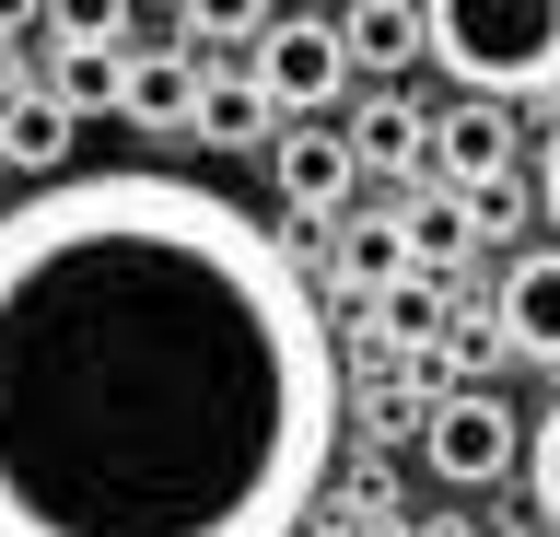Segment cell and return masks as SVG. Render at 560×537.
Masks as SVG:
<instances>
[{"label": "cell", "mask_w": 560, "mask_h": 537, "mask_svg": "<svg viewBox=\"0 0 560 537\" xmlns=\"http://www.w3.org/2000/svg\"><path fill=\"white\" fill-rule=\"evenodd\" d=\"M339 47L374 59V71H397V59L432 47V12H409V0H362V12H339Z\"/></svg>", "instance_id": "9"}, {"label": "cell", "mask_w": 560, "mask_h": 537, "mask_svg": "<svg viewBox=\"0 0 560 537\" xmlns=\"http://www.w3.org/2000/svg\"><path fill=\"white\" fill-rule=\"evenodd\" d=\"M70 141H82V129H70L59 94H12V106H0V164H12V176L59 187V152H70Z\"/></svg>", "instance_id": "7"}, {"label": "cell", "mask_w": 560, "mask_h": 537, "mask_svg": "<svg viewBox=\"0 0 560 537\" xmlns=\"http://www.w3.org/2000/svg\"><path fill=\"white\" fill-rule=\"evenodd\" d=\"M199 94L210 82L175 59V47H152V59H129V94H117V117L129 129H199Z\"/></svg>", "instance_id": "8"}, {"label": "cell", "mask_w": 560, "mask_h": 537, "mask_svg": "<svg viewBox=\"0 0 560 537\" xmlns=\"http://www.w3.org/2000/svg\"><path fill=\"white\" fill-rule=\"evenodd\" d=\"M199 141H269V94H257V82H210L199 94Z\"/></svg>", "instance_id": "12"}, {"label": "cell", "mask_w": 560, "mask_h": 537, "mask_svg": "<svg viewBox=\"0 0 560 537\" xmlns=\"http://www.w3.org/2000/svg\"><path fill=\"white\" fill-rule=\"evenodd\" d=\"M525 491H537V514L560 526V409L537 421V444H525Z\"/></svg>", "instance_id": "14"}, {"label": "cell", "mask_w": 560, "mask_h": 537, "mask_svg": "<svg viewBox=\"0 0 560 537\" xmlns=\"http://www.w3.org/2000/svg\"><path fill=\"white\" fill-rule=\"evenodd\" d=\"M502 152H514V129H502V117H490V106H455V129H444V164H455V176L490 187V176H502Z\"/></svg>", "instance_id": "11"}, {"label": "cell", "mask_w": 560, "mask_h": 537, "mask_svg": "<svg viewBox=\"0 0 560 537\" xmlns=\"http://www.w3.org/2000/svg\"><path fill=\"white\" fill-rule=\"evenodd\" d=\"M339 82H350L339 24H315V12L269 24V47H257V94H269V117H315L327 94H339Z\"/></svg>", "instance_id": "3"}, {"label": "cell", "mask_w": 560, "mask_h": 537, "mask_svg": "<svg viewBox=\"0 0 560 537\" xmlns=\"http://www.w3.org/2000/svg\"><path fill=\"white\" fill-rule=\"evenodd\" d=\"M537 187H549V222H560V129H549V176H537Z\"/></svg>", "instance_id": "16"}, {"label": "cell", "mask_w": 560, "mask_h": 537, "mask_svg": "<svg viewBox=\"0 0 560 537\" xmlns=\"http://www.w3.org/2000/svg\"><path fill=\"white\" fill-rule=\"evenodd\" d=\"M432 59H444L479 106L560 82V0H444L432 12Z\"/></svg>", "instance_id": "2"}, {"label": "cell", "mask_w": 560, "mask_h": 537, "mask_svg": "<svg viewBox=\"0 0 560 537\" xmlns=\"http://www.w3.org/2000/svg\"><path fill=\"white\" fill-rule=\"evenodd\" d=\"M502 339L537 351V362H560V246H537V257L502 269Z\"/></svg>", "instance_id": "6"}, {"label": "cell", "mask_w": 560, "mask_h": 537, "mask_svg": "<svg viewBox=\"0 0 560 537\" xmlns=\"http://www.w3.org/2000/svg\"><path fill=\"white\" fill-rule=\"evenodd\" d=\"M12 94H24V82H12V47H0V106H12Z\"/></svg>", "instance_id": "17"}, {"label": "cell", "mask_w": 560, "mask_h": 537, "mask_svg": "<svg viewBox=\"0 0 560 537\" xmlns=\"http://www.w3.org/2000/svg\"><path fill=\"white\" fill-rule=\"evenodd\" d=\"M420 444H432V467H444L455 491H479V479H502V467L525 456V432H514V409H502V397H444Z\"/></svg>", "instance_id": "4"}, {"label": "cell", "mask_w": 560, "mask_h": 537, "mask_svg": "<svg viewBox=\"0 0 560 537\" xmlns=\"http://www.w3.org/2000/svg\"><path fill=\"white\" fill-rule=\"evenodd\" d=\"M269 164H280V199H292V211H315V222L339 211V199H350V176H362V152H350L339 129H280V141H269Z\"/></svg>", "instance_id": "5"}, {"label": "cell", "mask_w": 560, "mask_h": 537, "mask_svg": "<svg viewBox=\"0 0 560 537\" xmlns=\"http://www.w3.org/2000/svg\"><path fill=\"white\" fill-rule=\"evenodd\" d=\"M385 316L409 327V339H432V292H420V281H397V292H385Z\"/></svg>", "instance_id": "15"}, {"label": "cell", "mask_w": 560, "mask_h": 537, "mask_svg": "<svg viewBox=\"0 0 560 537\" xmlns=\"http://www.w3.org/2000/svg\"><path fill=\"white\" fill-rule=\"evenodd\" d=\"M409 141H420V117H409V106H374L362 129H350V152H362V164H409Z\"/></svg>", "instance_id": "13"}, {"label": "cell", "mask_w": 560, "mask_h": 537, "mask_svg": "<svg viewBox=\"0 0 560 537\" xmlns=\"http://www.w3.org/2000/svg\"><path fill=\"white\" fill-rule=\"evenodd\" d=\"M117 94H129V59H117V47H105V36L59 47V106H70V129H82V117H105V106H117Z\"/></svg>", "instance_id": "10"}, {"label": "cell", "mask_w": 560, "mask_h": 537, "mask_svg": "<svg viewBox=\"0 0 560 537\" xmlns=\"http://www.w3.org/2000/svg\"><path fill=\"white\" fill-rule=\"evenodd\" d=\"M339 409L327 304L234 187L94 164L0 211V537H292Z\"/></svg>", "instance_id": "1"}]
</instances>
